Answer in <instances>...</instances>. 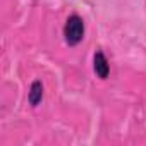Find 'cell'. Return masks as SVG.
I'll list each match as a JSON object with an SVG mask.
<instances>
[{
  "label": "cell",
  "mask_w": 146,
  "mask_h": 146,
  "mask_svg": "<svg viewBox=\"0 0 146 146\" xmlns=\"http://www.w3.org/2000/svg\"><path fill=\"white\" fill-rule=\"evenodd\" d=\"M64 38L69 46H78L84 38V21L78 14L69 16L64 26Z\"/></svg>",
  "instance_id": "1"
},
{
  "label": "cell",
  "mask_w": 146,
  "mask_h": 146,
  "mask_svg": "<svg viewBox=\"0 0 146 146\" xmlns=\"http://www.w3.org/2000/svg\"><path fill=\"white\" fill-rule=\"evenodd\" d=\"M93 69H95V74L100 78V79H107L108 74H110V65H108V60L105 57V53L102 50H96L95 52V57H93Z\"/></svg>",
  "instance_id": "2"
},
{
  "label": "cell",
  "mask_w": 146,
  "mask_h": 146,
  "mask_svg": "<svg viewBox=\"0 0 146 146\" xmlns=\"http://www.w3.org/2000/svg\"><path fill=\"white\" fill-rule=\"evenodd\" d=\"M41 100H43V84H41V81H33L29 93H28V102L31 107H38L41 103Z\"/></svg>",
  "instance_id": "3"
}]
</instances>
